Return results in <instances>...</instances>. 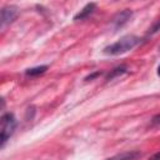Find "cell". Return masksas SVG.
Listing matches in <instances>:
<instances>
[{
  "label": "cell",
  "instance_id": "cell-1",
  "mask_svg": "<svg viewBox=\"0 0 160 160\" xmlns=\"http://www.w3.org/2000/svg\"><path fill=\"white\" fill-rule=\"evenodd\" d=\"M140 42H141V39L139 36H136V35H132V34L124 35L119 40H116L115 42L105 46L104 50H102V52L105 55H110V56L121 55V54H125V52L132 50Z\"/></svg>",
  "mask_w": 160,
  "mask_h": 160
},
{
  "label": "cell",
  "instance_id": "cell-2",
  "mask_svg": "<svg viewBox=\"0 0 160 160\" xmlns=\"http://www.w3.org/2000/svg\"><path fill=\"white\" fill-rule=\"evenodd\" d=\"M16 129V119L11 112H6L1 116V148L10 139Z\"/></svg>",
  "mask_w": 160,
  "mask_h": 160
},
{
  "label": "cell",
  "instance_id": "cell-3",
  "mask_svg": "<svg viewBox=\"0 0 160 160\" xmlns=\"http://www.w3.org/2000/svg\"><path fill=\"white\" fill-rule=\"evenodd\" d=\"M18 16V9L15 6H4L1 9V16H0V21H1V26H5L8 24H10L11 21H14V19Z\"/></svg>",
  "mask_w": 160,
  "mask_h": 160
},
{
  "label": "cell",
  "instance_id": "cell-4",
  "mask_svg": "<svg viewBox=\"0 0 160 160\" xmlns=\"http://www.w3.org/2000/svg\"><path fill=\"white\" fill-rule=\"evenodd\" d=\"M131 15H132V12H131L129 9H124L122 11L118 12V14L112 18V20H111V24H112L114 29H120V28H122V26L130 20Z\"/></svg>",
  "mask_w": 160,
  "mask_h": 160
},
{
  "label": "cell",
  "instance_id": "cell-5",
  "mask_svg": "<svg viewBox=\"0 0 160 160\" xmlns=\"http://www.w3.org/2000/svg\"><path fill=\"white\" fill-rule=\"evenodd\" d=\"M141 158V152L138 150H130V151H124L120 154H116L114 156H110L105 160H138Z\"/></svg>",
  "mask_w": 160,
  "mask_h": 160
},
{
  "label": "cell",
  "instance_id": "cell-6",
  "mask_svg": "<svg viewBox=\"0 0 160 160\" xmlns=\"http://www.w3.org/2000/svg\"><path fill=\"white\" fill-rule=\"evenodd\" d=\"M95 8H96V4L95 2H90V4H86L75 16H74V20H84L85 18H88L90 14H92L94 12V10H95Z\"/></svg>",
  "mask_w": 160,
  "mask_h": 160
},
{
  "label": "cell",
  "instance_id": "cell-7",
  "mask_svg": "<svg viewBox=\"0 0 160 160\" xmlns=\"http://www.w3.org/2000/svg\"><path fill=\"white\" fill-rule=\"evenodd\" d=\"M48 66L46 65H41V66H36V68H31V69H28L25 71L26 75H30V76H36V75H40V74H44L46 71Z\"/></svg>",
  "mask_w": 160,
  "mask_h": 160
},
{
  "label": "cell",
  "instance_id": "cell-8",
  "mask_svg": "<svg viewBox=\"0 0 160 160\" xmlns=\"http://www.w3.org/2000/svg\"><path fill=\"white\" fill-rule=\"evenodd\" d=\"M124 72H126V66H118V68H115L114 70H111V72L108 75V80H111V79H114V78H116V76H119V75H122Z\"/></svg>",
  "mask_w": 160,
  "mask_h": 160
},
{
  "label": "cell",
  "instance_id": "cell-9",
  "mask_svg": "<svg viewBox=\"0 0 160 160\" xmlns=\"http://www.w3.org/2000/svg\"><path fill=\"white\" fill-rule=\"evenodd\" d=\"M151 125H152V126L160 125V112H158L156 115L152 116V119H151Z\"/></svg>",
  "mask_w": 160,
  "mask_h": 160
},
{
  "label": "cell",
  "instance_id": "cell-10",
  "mask_svg": "<svg viewBox=\"0 0 160 160\" xmlns=\"http://www.w3.org/2000/svg\"><path fill=\"white\" fill-rule=\"evenodd\" d=\"M149 160H160V151H158V152H155Z\"/></svg>",
  "mask_w": 160,
  "mask_h": 160
},
{
  "label": "cell",
  "instance_id": "cell-11",
  "mask_svg": "<svg viewBox=\"0 0 160 160\" xmlns=\"http://www.w3.org/2000/svg\"><path fill=\"white\" fill-rule=\"evenodd\" d=\"M156 72H158V75H159V76H160V65H159V66H158V70H156Z\"/></svg>",
  "mask_w": 160,
  "mask_h": 160
}]
</instances>
